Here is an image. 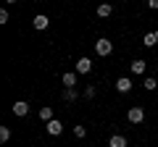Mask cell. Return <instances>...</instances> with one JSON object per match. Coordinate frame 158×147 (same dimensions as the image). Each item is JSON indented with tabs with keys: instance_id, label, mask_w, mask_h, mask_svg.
Here are the masks:
<instances>
[{
	"instance_id": "17",
	"label": "cell",
	"mask_w": 158,
	"mask_h": 147,
	"mask_svg": "<svg viewBox=\"0 0 158 147\" xmlns=\"http://www.w3.org/2000/svg\"><path fill=\"white\" fill-rule=\"evenodd\" d=\"M74 137H77V139L87 137V129H85V126H74Z\"/></svg>"
},
{
	"instance_id": "20",
	"label": "cell",
	"mask_w": 158,
	"mask_h": 147,
	"mask_svg": "<svg viewBox=\"0 0 158 147\" xmlns=\"http://www.w3.org/2000/svg\"><path fill=\"white\" fill-rule=\"evenodd\" d=\"M148 6H150V8H156V11H158V0H148Z\"/></svg>"
},
{
	"instance_id": "4",
	"label": "cell",
	"mask_w": 158,
	"mask_h": 147,
	"mask_svg": "<svg viewBox=\"0 0 158 147\" xmlns=\"http://www.w3.org/2000/svg\"><path fill=\"white\" fill-rule=\"evenodd\" d=\"M145 68H148V61H132V63H129V71L135 74V76H142Z\"/></svg>"
},
{
	"instance_id": "7",
	"label": "cell",
	"mask_w": 158,
	"mask_h": 147,
	"mask_svg": "<svg viewBox=\"0 0 158 147\" xmlns=\"http://www.w3.org/2000/svg\"><path fill=\"white\" fill-rule=\"evenodd\" d=\"M11 110H13V116H19V118H21V116H27V113H29V102H24V100H19L16 105L11 108Z\"/></svg>"
},
{
	"instance_id": "22",
	"label": "cell",
	"mask_w": 158,
	"mask_h": 147,
	"mask_svg": "<svg viewBox=\"0 0 158 147\" xmlns=\"http://www.w3.org/2000/svg\"><path fill=\"white\" fill-rule=\"evenodd\" d=\"M156 40H158V29H156Z\"/></svg>"
},
{
	"instance_id": "5",
	"label": "cell",
	"mask_w": 158,
	"mask_h": 147,
	"mask_svg": "<svg viewBox=\"0 0 158 147\" xmlns=\"http://www.w3.org/2000/svg\"><path fill=\"white\" fill-rule=\"evenodd\" d=\"M61 81H63V87H66V89H74V87H77V71L63 74V76H61Z\"/></svg>"
},
{
	"instance_id": "16",
	"label": "cell",
	"mask_w": 158,
	"mask_h": 147,
	"mask_svg": "<svg viewBox=\"0 0 158 147\" xmlns=\"http://www.w3.org/2000/svg\"><path fill=\"white\" fill-rule=\"evenodd\" d=\"M8 139H11V129H8V126H0V142L6 145Z\"/></svg>"
},
{
	"instance_id": "11",
	"label": "cell",
	"mask_w": 158,
	"mask_h": 147,
	"mask_svg": "<svg viewBox=\"0 0 158 147\" xmlns=\"http://www.w3.org/2000/svg\"><path fill=\"white\" fill-rule=\"evenodd\" d=\"M116 89H118V92H129V89H132V79H127V76H121V79L116 81Z\"/></svg>"
},
{
	"instance_id": "18",
	"label": "cell",
	"mask_w": 158,
	"mask_h": 147,
	"mask_svg": "<svg viewBox=\"0 0 158 147\" xmlns=\"http://www.w3.org/2000/svg\"><path fill=\"white\" fill-rule=\"evenodd\" d=\"M85 97H87V100L95 97V84H87V87H85Z\"/></svg>"
},
{
	"instance_id": "23",
	"label": "cell",
	"mask_w": 158,
	"mask_h": 147,
	"mask_svg": "<svg viewBox=\"0 0 158 147\" xmlns=\"http://www.w3.org/2000/svg\"><path fill=\"white\" fill-rule=\"evenodd\" d=\"M100 3H108V0H100Z\"/></svg>"
},
{
	"instance_id": "14",
	"label": "cell",
	"mask_w": 158,
	"mask_h": 147,
	"mask_svg": "<svg viewBox=\"0 0 158 147\" xmlns=\"http://www.w3.org/2000/svg\"><path fill=\"white\" fill-rule=\"evenodd\" d=\"M142 87H145L148 92H153V89L158 87V79H156V76H145V81H142Z\"/></svg>"
},
{
	"instance_id": "3",
	"label": "cell",
	"mask_w": 158,
	"mask_h": 147,
	"mask_svg": "<svg viewBox=\"0 0 158 147\" xmlns=\"http://www.w3.org/2000/svg\"><path fill=\"white\" fill-rule=\"evenodd\" d=\"M45 129H48V134H50V137H61V134H63V124H61L58 118L48 121V126H45Z\"/></svg>"
},
{
	"instance_id": "21",
	"label": "cell",
	"mask_w": 158,
	"mask_h": 147,
	"mask_svg": "<svg viewBox=\"0 0 158 147\" xmlns=\"http://www.w3.org/2000/svg\"><path fill=\"white\" fill-rule=\"evenodd\" d=\"M6 3H16V0H6Z\"/></svg>"
},
{
	"instance_id": "6",
	"label": "cell",
	"mask_w": 158,
	"mask_h": 147,
	"mask_svg": "<svg viewBox=\"0 0 158 147\" xmlns=\"http://www.w3.org/2000/svg\"><path fill=\"white\" fill-rule=\"evenodd\" d=\"M92 71V61L90 58H79L77 61V74H90Z\"/></svg>"
},
{
	"instance_id": "1",
	"label": "cell",
	"mask_w": 158,
	"mask_h": 147,
	"mask_svg": "<svg viewBox=\"0 0 158 147\" xmlns=\"http://www.w3.org/2000/svg\"><path fill=\"white\" fill-rule=\"evenodd\" d=\"M95 53H98L100 58L111 55V53H113V42H111V40H106V37H100V40L95 42Z\"/></svg>"
},
{
	"instance_id": "15",
	"label": "cell",
	"mask_w": 158,
	"mask_h": 147,
	"mask_svg": "<svg viewBox=\"0 0 158 147\" xmlns=\"http://www.w3.org/2000/svg\"><path fill=\"white\" fill-rule=\"evenodd\" d=\"M61 97H63L66 102H74V100H77L79 95H77V89H63V95H61Z\"/></svg>"
},
{
	"instance_id": "8",
	"label": "cell",
	"mask_w": 158,
	"mask_h": 147,
	"mask_svg": "<svg viewBox=\"0 0 158 147\" xmlns=\"http://www.w3.org/2000/svg\"><path fill=\"white\" fill-rule=\"evenodd\" d=\"M32 24H34V29H48V24H50V18H48L45 13H37V16L32 18Z\"/></svg>"
},
{
	"instance_id": "12",
	"label": "cell",
	"mask_w": 158,
	"mask_h": 147,
	"mask_svg": "<svg viewBox=\"0 0 158 147\" xmlns=\"http://www.w3.org/2000/svg\"><path fill=\"white\" fill-rule=\"evenodd\" d=\"M40 118L45 121V124H48V121H53V108L50 105H42V108H40Z\"/></svg>"
},
{
	"instance_id": "19",
	"label": "cell",
	"mask_w": 158,
	"mask_h": 147,
	"mask_svg": "<svg viewBox=\"0 0 158 147\" xmlns=\"http://www.w3.org/2000/svg\"><path fill=\"white\" fill-rule=\"evenodd\" d=\"M8 18H11V16H8V11L3 8V11H0V24H8Z\"/></svg>"
},
{
	"instance_id": "10",
	"label": "cell",
	"mask_w": 158,
	"mask_h": 147,
	"mask_svg": "<svg viewBox=\"0 0 158 147\" xmlns=\"http://www.w3.org/2000/svg\"><path fill=\"white\" fill-rule=\"evenodd\" d=\"M108 147H127V137H121V134H113L111 139H108Z\"/></svg>"
},
{
	"instance_id": "2",
	"label": "cell",
	"mask_w": 158,
	"mask_h": 147,
	"mask_svg": "<svg viewBox=\"0 0 158 147\" xmlns=\"http://www.w3.org/2000/svg\"><path fill=\"white\" fill-rule=\"evenodd\" d=\"M127 118H129V124H142V118H145V108H142V105H135V108H129Z\"/></svg>"
},
{
	"instance_id": "13",
	"label": "cell",
	"mask_w": 158,
	"mask_h": 147,
	"mask_svg": "<svg viewBox=\"0 0 158 147\" xmlns=\"http://www.w3.org/2000/svg\"><path fill=\"white\" fill-rule=\"evenodd\" d=\"M142 45H145V47H156V45H158V40H156V32H148L145 37H142Z\"/></svg>"
},
{
	"instance_id": "9",
	"label": "cell",
	"mask_w": 158,
	"mask_h": 147,
	"mask_svg": "<svg viewBox=\"0 0 158 147\" xmlns=\"http://www.w3.org/2000/svg\"><path fill=\"white\" fill-rule=\"evenodd\" d=\"M111 13H113V6H111V3H100V6H98V16H100V18H108Z\"/></svg>"
}]
</instances>
